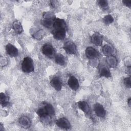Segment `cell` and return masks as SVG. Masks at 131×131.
<instances>
[{"label":"cell","instance_id":"cell-1","mask_svg":"<svg viewBox=\"0 0 131 131\" xmlns=\"http://www.w3.org/2000/svg\"><path fill=\"white\" fill-rule=\"evenodd\" d=\"M36 114L40 119L42 120H44L45 119H47L48 120H51L52 118L55 115V110L51 104L44 102L37 108Z\"/></svg>","mask_w":131,"mask_h":131},{"label":"cell","instance_id":"cell-2","mask_svg":"<svg viewBox=\"0 0 131 131\" xmlns=\"http://www.w3.org/2000/svg\"><path fill=\"white\" fill-rule=\"evenodd\" d=\"M21 70L24 73H29L34 71V67L33 61L29 56L25 57L21 63Z\"/></svg>","mask_w":131,"mask_h":131},{"label":"cell","instance_id":"cell-3","mask_svg":"<svg viewBox=\"0 0 131 131\" xmlns=\"http://www.w3.org/2000/svg\"><path fill=\"white\" fill-rule=\"evenodd\" d=\"M42 54L49 58H52L55 55V50L53 46L50 43H45L41 47Z\"/></svg>","mask_w":131,"mask_h":131},{"label":"cell","instance_id":"cell-4","mask_svg":"<svg viewBox=\"0 0 131 131\" xmlns=\"http://www.w3.org/2000/svg\"><path fill=\"white\" fill-rule=\"evenodd\" d=\"M64 51L69 54H75L77 52V48L75 44L71 41L66 42L63 46Z\"/></svg>","mask_w":131,"mask_h":131},{"label":"cell","instance_id":"cell-5","mask_svg":"<svg viewBox=\"0 0 131 131\" xmlns=\"http://www.w3.org/2000/svg\"><path fill=\"white\" fill-rule=\"evenodd\" d=\"M67 29H53L52 33L53 34V37L58 40H63L66 35Z\"/></svg>","mask_w":131,"mask_h":131},{"label":"cell","instance_id":"cell-6","mask_svg":"<svg viewBox=\"0 0 131 131\" xmlns=\"http://www.w3.org/2000/svg\"><path fill=\"white\" fill-rule=\"evenodd\" d=\"M56 125L59 128L68 129L71 127L70 121L66 118H61L55 121Z\"/></svg>","mask_w":131,"mask_h":131},{"label":"cell","instance_id":"cell-7","mask_svg":"<svg viewBox=\"0 0 131 131\" xmlns=\"http://www.w3.org/2000/svg\"><path fill=\"white\" fill-rule=\"evenodd\" d=\"M85 54L86 57L90 59L97 58L99 56V52L94 48L92 47L86 48L85 51Z\"/></svg>","mask_w":131,"mask_h":131},{"label":"cell","instance_id":"cell-8","mask_svg":"<svg viewBox=\"0 0 131 131\" xmlns=\"http://www.w3.org/2000/svg\"><path fill=\"white\" fill-rule=\"evenodd\" d=\"M94 110L96 115L100 118H103L106 115V111L103 105L97 103L94 106Z\"/></svg>","mask_w":131,"mask_h":131},{"label":"cell","instance_id":"cell-9","mask_svg":"<svg viewBox=\"0 0 131 131\" xmlns=\"http://www.w3.org/2000/svg\"><path fill=\"white\" fill-rule=\"evenodd\" d=\"M91 42L97 46L102 45L103 41V37L99 33H95L91 37Z\"/></svg>","mask_w":131,"mask_h":131},{"label":"cell","instance_id":"cell-10","mask_svg":"<svg viewBox=\"0 0 131 131\" xmlns=\"http://www.w3.org/2000/svg\"><path fill=\"white\" fill-rule=\"evenodd\" d=\"M68 84L69 86L74 91L77 90L79 87L78 80L74 76H71L70 77L68 80Z\"/></svg>","mask_w":131,"mask_h":131},{"label":"cell","instance_id":"cell-11","mask_svg":"<svg viewBox=\"0 0 131 131\" xmlns=\"http://www.w3.org/2000/svg\"><path fill=\"white\" fill-rule=\"evenodd\" d=\"M6 51L7 54L11 57H16L17 56L18 51L17 49L13 45L8 43L6 46Z\"/></svg>","mask_w":131,"mask_h":131},{"label":"cell","instance_id":"cell-12","mask_svg":"<svg viewBox=\"0 0 131 131\" xmlns=\"http://www.w3.org/2000/svg\"><path fill=\"white\" fill-rule=\"evenodd\" d=\"M50 84L56 91H59L62 88V82L60 79L57 76H55L52 78L50 81Z\"/></svg>","mask_w":131,"mask_h":131},{"label":"cell","instance_id":"cell-13","mask_svg":"<svg viewBox=\"0 0 131 131\" xmlns=\"http://www.w3.org/2000/svg\"><path fill=\"white\" fill-rule=\"evenodd\" d=\"M53 29H67L65 21L60 18H55L53 24Z\"/></svg>","mask_w":131,"mask_h":131},{"label":"cell","instance_id":"cell-14","mask_svg":"<svg viewBox=\"0 0 131 131\" xmlns=\"http://www.w3.org/2000/svg\"><path fill=\"white\" fill-rule=\"evenodd\" d=\"M78 107L85 114H89L90 112V107L85 101H79L77 102Z\"/></svg>","mask_w":131,"mask_h":131},{"label":"cell","instance_id":"cell-15","mask_svg":"<svg viewBox=\"0 0 131 131\" xmlns=\"http://www.w3.org/2000/svg\"><path fill=\"white\" fill-rule=\"evenodd\" d=\"M19 125L23 128H29L31 125V122L27 116H22L19 119Z\"/></svg>","mask_w":131,"mask_h":131},{"label":"cell","instance_id":"cell-16","mask_svg":"<svg viewBox=\"0 0 131 131\" xmlns=\"http://www.w3.org/2000/svg\"><path fill=\"white\" fill-rule=\"evenodd\" d=\"M12 28L17 34H21L23 32V26L18 20H15L13 23Z\"/></svg>","mask_w":131,"mask_h":131},{"label":"cell","instance_id":"cell-17","mask_svg":"<svg viewBox=\"0 0 131 131\" xmlns=\"http://www.w3.org/2000/svg\"><path fill=\"white\" fill-rule=\"evenodd\" d=\"M0 102L3 107H7L9 104V97L4 93H1L0 94Z\"/></svg>","mask_w":131,"mask_h":131},{"label":"cell","instance_id":"cell-18","mask_svg":"<svg viewBox=\"0 0 131 131\" xmlns=\"http://www.w3.org/2000/svg\"><path fill=\"white\" fill-rule=\"evenodd\" d=\"M55 62L57 64L60 66H63L66 63L65 58L63 55L60 53H58L55 56Z\"/></svg>","mask_w":131,"mask_h":131},{"label":"cell","instance_id":"cell-19","mask_svg":"<svg viewBox=\"0 0 131 131\" xmlns=\"http://www.w3.org/2000/svg\"><path fill=\"white\" fill-rule=\"evenodd\" d=\"M100 77H105L106 78H109L111 77V73L110 71L106 67H102L99 72Z\"/></svg>","mask_w":131,"mask_h":131},{"label":"cell","instance_id":"cell-20","mask_svg":"<svg viewBox=\"0 0 131 131\" xmlns=\"http://www.w3.org/2000/svg\"><path fill=\"white\" fill-rule=\"evenodd\" d=\"M97 3L99 7L103 10H107L109 9L108 4L107 1L105 0H100L97 1Z\"/></svg>","mask_w":131,"mask_h":131},{"label":"cell","instance_id":"cell-21","mask_svg":"<svg viewBox=\"0 0 131 131\" xmlns=\"http://www.w3.org/2000/svg\"><path fill=\"white\" fill-rule=\"evenodd\" d=\"M103 53L106 55H110L113 52V48L109 45H106L103 47L102 49Z\"/></svg>","mask_w":131,"mask_h":131},{"label":"cell","instance_id":"cell-22","mask_svg":"<svg viewBox=\"0 0 131 131\" xmlns=\"http://www.w3.org/2000/svg\"><path fill=\"white\" fill-rule=\"evenodd\" d=\"M103 20L104 23L106 25H110V24L112 23L114 20V18L113 17V16L111 15H110V14L105 15L103 17Z\"/></svg>","mask_w":131,"mask_h":131},{"label":"cell","instance_id":"cell-23","mask_svg":"<svg viewBox=\"0 0 131 131\" xmlns=\"http://www.w3.org/2000/svg\"><path fill=\"white\" fill-rule=\"evenodd\" d=\"M54 19L52 20L50 19H45L43 20H42V24L46 27L49 28V27H50L52 25H53Z\"/></svg>","mask_w":131,"mask_h":131},{"label":"cell","instance_id":"cell-24","mask_svg":"<svg viewBox=\"0 0 131 131\" xmlns=\"http://www.w3.org/2000/svg\"><path fill=\"white\" fill-rule=\"evenodd\" d=\"M131 80H130V77H126L123 80V83L126 87L127 88H130L131 86Z\"/></svg>","mask_w":131,"mask_h":131},{"label":"cell","instance_id":"cell-25","mask_svg":"<svg viewBox=\"0 0 131 131\" xmlns=\"http://www.w3.org/2000/svg\"><path fill=\"white\" fill-rule=\"evenodd\" d=\"M122 3L125 6L130 8L131 7V1L130 0H124L122 1Z\"/></svg>","mask_w":131,"mask_h":131},{"label":"cell","instance_id":"cell-26","mask_svg":"<svg viewBox=\"0 0 131 131\" xmlns=\"http://www.w3.org/2000/svg\"><path fill=\"white\" fill-rule=\"evenodd\" d=\"M130 101H131V98H130V97H129L127 100V104H128L129 107H130Z\"/></svg>","mask_w":131,"mask_h":131}]
</instances>
